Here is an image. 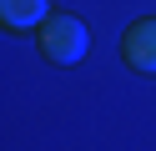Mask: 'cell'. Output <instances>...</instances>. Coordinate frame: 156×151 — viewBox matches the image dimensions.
Listing matches in <instances>:
<instances>
[{"mask_svg":"<svg viewBox=\"0 0 156 151\" xmlns=\"http://www.w3.org/2000/svg\"><path fill=\"white\" fill-rule=\"evenodd\" d=\"M35 45H41V56L51 66H76L86 56V45H91V35H86L81 15H45L35 25Z\"/></svg>","mask_w":156,"mask_h":151,"instance_id":"1","label":"cell"},{"mask_svg":"<svg viewBox=\"0 0 156 151\" xmlns=\"http://www.w3.org/2000/svg\"><path fill=\"white\" fill-rule=\"evenodd\" d=\"M121 56L131 60L136 70H151V76H156V15H141V20H131V25H126Z\"/></svg>","mask_w":156,"mask_h":151,"instance_id":"2","label":"cell"},{"mask_svg":"<svg viewBox=\"0 0 156 151\" xmlns=\"http://www.w3.org/2000/svg\"><path fill=\"white\" fill-rule=\"evenodd\" d=\"M51 15V0H0V25L5 30H35Z\"/></svg>","mask_w":156,"mask_h":151,"instance_id":"3","label":"cell"}]
</instances>
